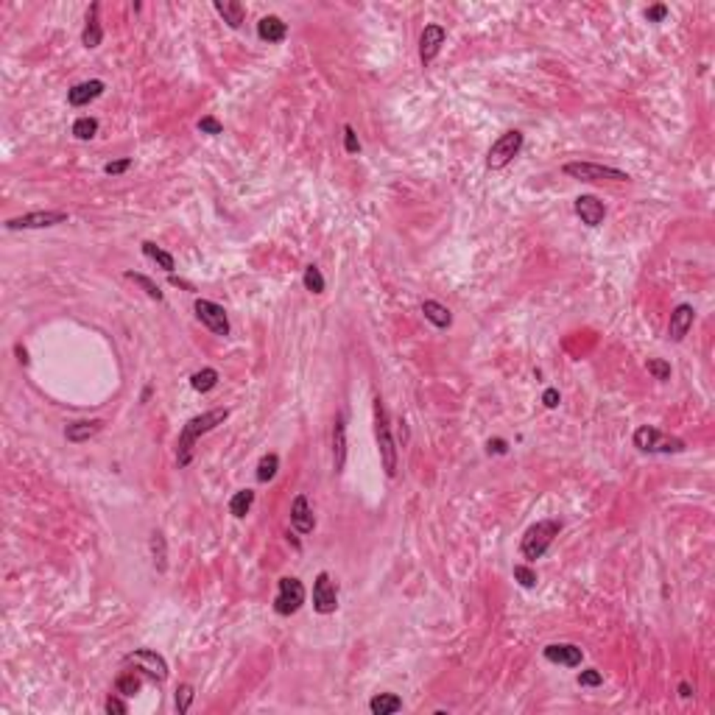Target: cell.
I'll list each match as a JSON object with an SVG mask.
<instances>
[{"mask_svg": "<svg viewBox=\"0 0 715 715\" xmlns=\"http://www.w3.org/2000/svg\"><path fill=\"white\" fill-rule=\"evenodd\" d=\"M227 419H230V408H210V411H204V414L188 419L185 428H182V433H179L176 464H179V467H188V464L193 461V447H196V442H199L204 433H210V431H216L218 425H224Z\"/></svg>", "mask_w": 715, "mask_h": 715, "instance_id": "cell-1", "label": "cell"}, {"mask_svg": "<svg viewBox=\"0 0 715 715\" xmlns=\"http://www.w3.org/2000/svg\"><path fill=\"white\" fill-rule=\"evenodd\" d=\"M559 533H562V520L548 517V520L533 522V525L522 533V543H520V554H522V559H528V562L543 559V556H545V551L554 545V540H556Z\"/></svg>", "mask_w": 715, "mask_h": 715, "instance_id": "cell-2", "label": "cell"}, {"mask_svg": "<svg viewBox=\"0 0 715 715\" xmlns=\"http://www.w3.org/2000/svg\"><path fill=\"white\" fill-rule=\"evenodd\" d=\"M375 439H378V450H380L383 469H386L389 478H394V475H397V444H394L392 425H389V414H386V405H383L380 397L375 400Z\"/></svg>", "mask_w": 715, "mask_h": 715, "instance_id": "cell-3", "label": "cell"}, {"mask_svg": "<svg viewBox=\"0 0 715 715\" xmlns=\"http://www.w3.org/2000/svg\"><path fill=\"white\" fill-rule=\"evenodd\" d=\"M562 170L570 179H579V182H629L632 179L626 170L598 165V162H568Z\"/></svg>", "mask_w": 715, "mask_h": 715, "instance_id": "cell-4", "label": "cell"}, {"mask_svg": "<svg viewBox=\"0 0 715 715\" xmlns=\"http://www.w3.org/2000/svg\"><path fill=\"white\" fill-rule=\"evenodd\" d=\"M634 447L643 450V453H682L684 450V442L676 439V436H665L659 428L654 425H643L634 431Z\"/></svg>", "mask_w": 715, "mask_h": 715, "instance_id": "cell-5", "label": "cell"}, {"mask_svg": "<svg viewBox=\"0 0 715 715\" xmlns=\"http://www.w3.org/2000/svg\"><path fill=\"white\" fill-rule=\"evenodd\" d=\"M522 143H525L522 131H517V129L503 131V134L492 143V148H489V154H486V168H489V170H500V168H506V165H508V162L522 151Z\"/></svg>", "mask_w": 715, "mask_h": 715, "instance_id": "cell-6", "label": "cell"}, {"mask_svg": "<svg viewBox=\"0 0 715 715\" xmlns=\"http://www.w3.org/2000/svg\"><path fill=\"white\" fill-rule=\"evenodd\" d=\"M305 604V584L294 576H282L277 581V595H274V612L288 618L294 612H299Z\"/></svg>", "mask_w": 715, "mask_h": 715, "instance_id": "cell-7", "label": "cell"}, {"mask_svg": "<svg viewBox=\"0 0 715 715\" xmlns=\"http://www.w3.org/2000/svg\"><path fill=\"white\" fill-rule=\"evenodd\" d=\"M65 221H67L65 210H34V213H23L17 218H9L3 227L9 232H15V230H45V227H56V224H65Z\"/></svg>", "mask_w": 715, "mask_h": 715, "instance_id": "cell-8", "label": "cell"}, {"mask_svg": "<svg viewBox=\"0 0 715 715\" xmlns=\"http://www.w3.org/2000/svg\"><path fill=\"white\" fill-rule=\"evenodd\" d=\"M123 662H126V665H134L137 670H145V673H148L151 679H156V682H165V679H168V662H165L156 651H151V648H137V651L126 654Z\"/></svg>", "mask_w": 715, "mask_h": 715, "instance_id": "cell-9", "label": "cell"}, {"mask_svg": "<svg viewBox=\"0 0 715 715\" xmlns=\"http://www.w3.org/2000/svg\"><path fill=\"white\" fill-rule=\"evenodd\" d=\"M193 310H196L199 321H202L210 332H216V335H230V316H227V310H224L221 305H216V302H210V299H196Z\"/></svg>", "mask_w": 715, "mask_h": 715, "instance_id": "cell-10", "label": "cell"}, {"mask_svg": "<svg viewBox=\"0 0 715 715\" xmlns=\"http://www.w3.org/2000/svg\"><path fill=\"white\" fill-rule=\"evenodd\" d=\"M313 609L319 615H332L338 609V587L330 573H319L313 581Z\"/></svg>", "mask_w": 715, "mask_h": 715, "instance_id": "cell-11", "label": "cell"}, {"mask_svg": "<svg viewBox=\"0 0 715 715\" xmlns=\"http://www.w3.org/2000/svg\"><path fill=\"white\" fill-rule=\"evenodd\" d=\"M444 40H447V31H444L439 23L425 26V31H422V37H419V59H422V65H425V67L439 56V51H442V45H444Z\"/></svg>", "mask_w": 715, "mask_h": 715, "instance_id": "cell-12", "label": "cell"}, {"mask_svg": "<svg viewBox=\"0 0 715 715\" xmlns=\"http://www.w3.org/2000/svg\"><path fill=\"white\" fill-rule=\"evenodd\" d=\"M545 659L554 665H565V668H579L584 659V651L573 643H551L545 645Z\"/></svg>", "mask_w": 715, "mask_h": 715, "instance_id": "cell-13", "label": "cell"}, {"mask_svg": "<svg viewBox=\"0 0 715 715\" xmlns=\"http://www.w3.org/2000/svg\"><path fill=\"white\" fill-rule=\"evenodd\" d=\"M693 319H696V310L693 305H676L673 313H670V321H668V338L670 341H684V335L690 332L693 327Z\"/></svg>", "mask_w": 715, "mask_h": 715, "instance_id": "cell-14", "label": "cell"}, {"mask_svg": "<svg viewBox=\"0 0 715 715\" xmlns=\"http://www.w3.org/2000/svg\"><path fill=\"white\" fill-rule=\"evenodd\" d=\"M573 207H576V216L581 218V224H587V227H598L606 218V207L595 196H579Z\"/></svg>", "mask_w": 715, "mask_h": 715, "instance_id": "cell-15", "label": "cell"}, {"mask_svg": "<svg viewBox=\"0 0 715 715\" xmlns=\"http://www.w3.org/2000/svg\"><path fill=\"white\" fill-rule=\"evenodd\" d=\"M104 90H106V84H104L101 79L81 81V84H76V87H70V90H67V104H70V106H87L90 101L101 98V95H104Z\"/></svg>", "mask_w": 715, "mask_h": 715, "instance_id": "cell-16", "label": "cell"}, {"mask_svg": "<svg viewBox=\"0 0 715 715\" xmlns=\"http://www.w3.org/2000/svg\"><path fill=\"white\" fill-rule=\"evenodd\" d=\"M291 525L299 533H310L316 528V517H313V508H310L305 495H296L294 503H291Z\"/></svg>", "mask_w": 715, "mask_h": 715, "instance_id": "cell-17", "label": "cell"}, {"mask_svg": "<svg viewBox=\"0 0 715 715\" xmlns=\"http://www.w3.org/2000/svg\"><path fill=\"white\" fill-rule=\"evenodd\" d=\"M344 464H346V422H344V414H338L332 422V469L341 475Z\"/></svg>", "mask_w": 715, "mask_h": 715, "instance_id": "cell-18", "label": "cell"}, {"mask_svg": "<svg viewBox=\"0 0 715 715\" xmlns=\"http://www.w3.org/2000/svg\"><path fill=\"white\" fill-rule=\"evenodd\" d=\"M104 431V419H81V422H73L65 428V436L67 442L73 444H81V442H90L93 436H98Z\"/></svg>", "mask_w": 715, "mask_h": 715, "instance_id": "cell-19", "label": "cell"}, {"mask_svg": "<svg viewBox=\"0 0 715 715\" xmlns=\"http://www.w3.org/2000/svg\"><path fill=\"white\" fill-rule=\"evenodd\" d=\"M98 12H101L98 3H93V6L87 9V26H84V31H81V42H84V48H90V51L98 48L101 40H104V29H101Z\"/></svg>", "mask_w": 715, "mask_h": 715, "instance_id": "cell-20", "label": "cell"}, {"mask_svg": "<svg viewBox=\"0 0 715 715\" xmlns=\"http://www.w3.org/2000/svg\"><path fill=\"white\" fill-rule=\"evenodd\" d=\"M257 37L263 42H282L288 37V23H282V17L277 15H268L257 23Z\"/></svg>", "mask_w": 715, "mask_h": 715, "instance_id": "cell-21", "label": "cell"}, {"mask_svg": "<svg viewBox=\"0 0 715 715\" xmlns=\"http://www.w3.org/2000/svg\"><path fill=\"white\" fill-rule=\"evenodd\" d=\"M422 313H425V319H428L433 327H439V330H447V327L453 324V313H450L442 302H436V299L422 302Z\"/></svg>", "mask_w": 715, "mask_h": 715, "instance_id": "cell-22", "label": "cell"}, {"mask_svg": "<svg viewBox=\"0 0 715 715\" xmlns=\"http://www.w3.org/2000/svg\"><path fill=\"white\" fill-rule=\"evenodd\" d=\"M216 12L224 17V23H227L230 29H241L243 15H246L243 3H238V0H216Z\"/></svg>", "mask_w": 715, "mask_h": 715, "instance_id": "cell-23", "label": "cell"}, {"mask_svg": "<svg viewBox=\"0 0 715 715\" xmlns=\"http://www.w3.org/2000/svg\"><path fill=\"white\" fill-rule=\"evenodd\" d=\"M369 709L375 715H392V712H400L403 709V698L394 696V693H378L372 701H369Z\"/></svg>", "mask_w": 715, "mask_h": 715, "instance_id": "cell-24", "label": "cell"}, {"mask_svg": "<svg viewBox=\"0 0 715 715\" xmlns=\"http://www.w3.org/2000/svg\"><path fill=\"white\" fill-rule=\"evenodd\" d=\"M252 506H255V489H241V492H235V495L230 497V511H232V517H238V520H243V517L252 511Z\"/></svg>", "mask_w": 715, "mask_h": 715, "instance_id": "cell-25", "label": "cell"}, {"mask_svg": "<svg viewBox=\"0 0 715 715\" xmlns=\"http://www.w3.org/2000/svg\"><path fill=\"white\" fill-rule=\"evenodd\" d=\"M191 386H193V392L207 394V392H213V389L218 386V372H216L213 367H207V369H202V372H196V375L191 378Z\"/></svg>", "mask_w": 715, "mask_h": 715, "instance_id": "cell-26", "label": "cell"}, {"mask_svg": "<svg viewBox=\"0 0 715 715\" xmlns=\"http://www.w3.org/2000/svg\"><path fill=\"white\" fill-rule=\"evenodd\" d=\"M151 559H154V568L159 573H165V568H168V548H165V536L159 531L151 533Z\"/></svg>", "mask_w": 715, "mask_h": 715, "instance_id": "cell-27", "label": "cell"}, {"mask_svg": "<svg viewBox=\"0 0 715 715\" xmlns=\"http://www.w3.org/2000/svg\"><path fill=\"white\" fill-rule=\"evenodd\" d=\"M143 255H145V257H151L154 263H159L168 274H170V271H173V266H176V263H173V255H170V252H165V249H159V246H156V243H151V241H145V243H143Z\"/></svg>", "mask_w": 715, "mask_h": 715, "instance_id": "cell-28", "label": "cell"}, {"mask_svg": "<svg viewBox=\"0 0 715 715\" xmlns=\"http://www.w3.org/2000/svg\"><path fill=\"white\" fill-rule=\"evenodd\" d=\"M126 280H131L134 285H140V288L145 291V296H148V299H154V302H162V299H165V296H162V291H159V285H156L151 277L137 274V271H126Z\"/></svg>", "mask_w": 715, "mask_h": 715, "instance_id": "cell-29", "label": "cell"}, {"mask_svg": "<svg viewBox=\"0 0 715 715\" xmlns=\"http://www.w3.org/2000/svg\"><path fill=\"white\" fill-rule=\"evenodd\" d=\"M277 469H280V456H277V453H266V456L260 458V464H257V481H260V483L274 481Z\"/></svg>", "mask_w": 715, "mask_h": 715, "instance_id": "cell-30", "label": "cell"}, {"mask_svg": "<svg viewBox=\"0 0 715 715\" xmlns=\"http://www.w3.org/2000/svg\"><path fill=\"white\" fill-rule=\"evenodd\" d=\"M140 687H143V679H140V673H134V670L120 673L118 682H115V690H118L120 696H134Z\"/></svg>", "mask_w": 715, "mask_h": 715, "instance_id": "cell-31", "label": "cell"}, {"mask_svg": "<svg viewBox=\"0 0 715 715\" xmlns=\"http://www.w3.org/2000/svg\"><path fill=\"white\" fill-rule=\"evenodd\" d=\"M95 134H98V120H95V118L84 115V118H79V120L73 123V137H76V140H93Z\"/></svg>", "mask_w": 715, "mask_h": 715, "instance_id": "cell-32", "label": "cell"}, {"mask_svg": "<svg viewBox=\"0 0 715 715\" xmlns=\"http://www.w3.org/2000/svg\"><path fill=\"white\" fill-rule=\"evenodd\" d=\"M645 369H648V375H654V380H659V383H668V380H670V364L662 361V358H648Z\"/></svg>", "mask_w": 715, "mask_h": 715, "instance_id": "cell-33", "label": "cell"}, {"mask_svg": "<svg viewBox=\"0 0 715 715\" xmlns=\"http://www.w3.org/2000/svg\"><path fill=\"white\" fill-rule=\"evenodd\" d=\"M302 282H305V288L310 291V294H324V277H321V271H319V266H307L305 268V277H302Z\"/></svg>", "mask_w": 715, "mask_h": 715, "instance_id": "cell-34", "label": "cell"}, {"mask_svg": "<svg viewBox=\"0 0 715 715\" xmlns=\"http://www.w3.org/2000/svg\"><path fill=\"white\" fill-rule=\"evenodd\" d=\"M193 698H196V693H193V687H191V684H179V690H176V712H179V715H185V712L191 709Z\"/></svg>", "mask_w": 715, "mask_h": 715, "instance_id": "cell-35", "label": "cell"}, {"mask_svg": "<svg viewBox=\"0 0 715 715\" xmlns=\"http://www.w3.org/2000/svg\"><path fill=\"white\" fill-rule=\"evenodd\" d=\"M514 579L525 587V590H531V587H536V573L528 568V565H514Z\"/></svg>", "mask_w": 715, "mask_h": 715, "instance_id": "cell-36", "label": "cell"}, {"mask_svg": "<svg viewBox=\"0 0 715 715\" xmlns=\"http://www.w3.org/2000/svg\"><path fill=\"white\" fill-rule=\"evenodd\" d=\"M344 148L346 154H361V140H358L352 126H344Z\"/></svg>", "mask_w": 715, "mask_h": 715, "instance_id": "cell-37", "label": "cell"}, {"mask_svg": "<svg viewBox=\"0 0 715 715\" xmlns=\"http://www.w3.org/2000/svg\"><path fill=\"white\" fill-rule=\"evenodd\" d=\"M199 131H202V134H221V131H224V126H221V120H218V118L204 115V118L199 120Z\"/></svg>", "mask_w": 715, "mask_h": 715, "instance_id": "cell-38", "label": "cell"}, {"mask_svg": "<svg viewBox=\"0 0 715 715\" xmlns=\"http://www.w3.org/2000/svg\"><path fill=\"white\" fill-rule=\"evenodd\" d=\"M131 168V159L129 156H123V159H112V162H106L104 165V173H109V176H120V173H126Z\"/></svg>", "mask_w": 715, "mask_h": 715, "instance_id": "cell-39", "label": "cell"}, {"mask_svg": "<svg viewBox=\"0 0 715 715\" xmlns=\"http://www.w3.org/2000/svg\"><path fill=\"white\" fill-rule=\"evenodd\" d=\"M601 682H604V676H601V670H595V668L579 673V684H581V687H598Z\"/></svg>", "mask_w": 715, "mask_h": 715, "instance_id": "cell-40", "label": "cell"}, {"mask_svg": "<svg viewBox=\"0 0 715 715\" xmlns=\"http://www.w3.org/2000/svg\"><path fill=\"white\" fill-rule=\"evenodd\" d=\"M104 709H106L109 715H126V712H129L126 701H123V698H118V696H109V698H106V704H104Z\"/></svg>", "mask_w": 715, "mask_h": 715, "instance_id": "cell-41", "label": "cell"}, {"mask_svg": "<svg viewBox=\"0 0 715 715\" xmlns=\"http://www.w3.org/2000/svg\"><path fill=\"white\" fill-rule=\"evenodd\" d=\"M665 17H668V6H662V3L645 9V20H648V23H662Z\"/></svg>", "mask_w": 715, "mask_h": 715, "instance_id": "cell-42", "label": "cell"}, {"mask_svg": "<svg viewBox=\"0 0 715 715\" xmlns=\"http://www.w3.org/2000/svg\"><path fill=\"white\" fill-rule=\"evenodd\" d=\"M543 403H545V408H556V405H559V392H556V389H545Z\"/></svg>", "mask_w": 715, "mask_h": 715, "instance_id": "cell-43", "label": "cell"}, {"mask_svg": "<svg viewBox=\"0 0 715 715\" xmlns=\"http://www.w3.org/2000/svg\"><path fill=\"white\" fill-rule=\"evenodd\" d=\"M508 450V444L503 442V439H495V442H489V453H497V456H503Z\"/></svg>", "mask_w": 715, "mask_h": 715, "instance_id": "cell-44", "label": "cell"}, {"mask_svg": "<svg viewBox=\"0 0 715 715\" xmlns=\"http://www.w3.org/2000/svg\"><path fill=\"white\" fill-rule=\"evenodd\" d=\"M15 352H17V361H20L23 367H29V352H26V346H20V344H17V346H15Z\"/></svg>", "mask_w": 715, "mask_h": 715, "instance_id": "cell-45", "label": "cell"}, {"mask_svg": "<svg viewBox=\"0 0 715 715\" xmlns=\"http://www.w3.org/2000/svg\"><path fill=\"white\" fill-rule=\"evenodd\" d=\"M679 696H682V698H690V696H693V687H690L687 682H682V684H679Z\"/></svg>", "mask_w": 715, "mask_h": 715, "instance_id": "cell-46", "label": "cell"}, {"mask_svg": "<svg viewBox=\"0 0 715 715\" xmlns=\"http://www.w3.org/2000/svg\"><path fill=\"white\" fill-rule=\"evenodd\" d=\"M170 282H173V285H182V288H188V291H193V285H191V282H185V280H176L173 274H170Z\"/></svg>", "mask_w": 715, "mask_h": 715, "instance_id": "cell-47", "label": "cell"}]
</instances>
